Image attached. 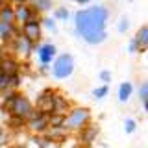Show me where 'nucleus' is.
<instances>
[{
	"label": "nucleus",
	"mask_w": 148,
	"mask_h": 148,
	"mask_svg": "<svg viewBox=\"0 0 148 148\" xmlns=\"http://www.w3.org/2000/svg\"><path fill=\"white\" fill-rule=\"evenodd\" d=\"M106 22H108V9L102 6H95L76 13L78 32L91 45H98L106 39Z\"/></svg>",
	"instance_id": "f257e3e1"
},
{
	"label": "nucleus",
	"mask_w": 148,
	"mask_h": 148,
	"mask_svg": "<svg viewBox=\"0 0 148 148\" xmlns=\"http://www.w3.org/2000/svg\"><path fill=\"white\" fill-rule=\"evenodd\" d=\"M72 71H74V61L69 54L59 56L54 61V76L56 78H67L72 74Z\"/></svg>",
	"instance_id": "f03ea898"
},
{
	"label": "nucleus",
	"mask_w": 148,
	"mask_h": 148,
	"mask_svg": "<svg viewBox=\"0 0 148 148\" xmlns=\"http://www.w3.org/2000/svg\"><path fill=\"white\" fill-rule=\"evenodd\" d=\"M9 108H11L15 117H28L32 113V104L28 102L24 96H15L9 100Z\"/></svg>",
	"instance_id": "7ed1b4c3"
},
{
	"label": "nucleus",
	"mask_w": 148,
	"mask_h": 148,
	"mask_svg": "<svg viewBox=\"0 0 148 148\" xmlns=\"http://www.w3.org/2000/svg\"><path fill=\"white\" fill-rule=\"evenodd\" d=\"M87 120H89V111L85 108H78L69 115V119L65 120V124H67L69 128H82V126L87 124Z\"/></svg>",
	"instance_id": "20e7f679"
},
{
	"label": "nucleus",
	"mask_w": 148,
	"mask_h": 148,
	"mask_svg": "<svg viewBox=\"0 0 148 148\" xmlns=\"http://www.w3.org/2000/svg\"><path fill=\"white\" fill-rule=\"evenodd\" d=\"M54 98H56V96H54L50 91H46V92H43V95L39 96V100H37V108H39L41 113H46V115L52 113L54 108H56Z\"/></svg>",
	"instance_id": "39448f33"
},
{
	"label": "nucleus",
	"mask_w": 148,
	"mask_h": 148,
	"mask_svg": "<svg viewBox=\"0 0 148 148\" xmlns=\"http://www.w3.org/2000/svg\"><path fill=\"white\" fill-rule=\"evenodd\" d=\"M24 35L26 39L30 41V43H34V41H37L41 37V26L37 21H28L24 24Z\"/></svg>",
	"instance_id": "423d86ee"
},
{
	"label": "nucleus",
	"mask_w": 148,
	"mask_h": 148,
	"mask_svg": "<svg viewBox=\"0 0 148 148\" xmlns=\"http://www.w3.org/2000/svg\"><path fill=\"white\" fill-rule=\"evenodd\" d=\"M37 56H39L41 63H50L54 59V56H56V46L54 45H43V46H39Z\"/></svg>",
	"instance_id": "0eeeda50"
},
{
	"label": "nucleus",
	"mask_w": 148,
	"mask_h": 148,
	"mask_svg": "<svg viewBox=\"0 0 148 148\" xmlns=\"http://www.w3.org/2000/svg\"><path fill=\"white\" fill-rule=\"evenodd\" d=\"M0 74L2 76H15L17 74V63L13 59H2L0 61Z\"/></svg>",
	"instance_id": "6e6552de"
},
{
	"label": "nucleus",
	"mask_w": 148,
	"mask_h": 148,
	"mask_svg": "<svg viewBox=\"0 0 148 148\" xmlns=\"http://www.w3.org/2000/svg\"><path fill=\"white\" fill-rule=\"evenodd\" d=\"M135 41H137V46H139V48H143V50L146 48V46H148V26H143L141 30H139Z\"/></svg>",
	"instance_id": "1a4fd4ad"
},
{
	"label": "nucleus",
	"mask_w": 148,
	"mask_h": 148,
	"mask_svg": "<svg viewBox=\"0 0 148 148\" xmlns=\"http://www.w3.org/2000/svg\"><path fill=\"white\" fill-rule=\"evenodd\" d=\"M130 96H132V83H122L120 85V89H119V100L120 102H126Z\"/></svg>",
	"instance_id": "9d476101"
},
{
	"label": "nucleus",
	"mask_w": 148,
	"mask_h": 148,
	"mask_svg": "<svg viewBox=\"0 0 148 148\" xmlns=\"http://www.w3.org/2000/svg\"><path fill=\"white\" fill-rule=\"evenodd\" d=\"M15 18L28 22V21H32V11H30L28 8H18L17 11H15Z\"/></svg>",
	"instance_id": "9b49d317"
},
{
	"label": "nucleus",
	"mask_w": 148,
	"mask_h": 148,
	"mask_svg": "<svg viewBox=\"0 0 148 148\" xmlns=\"http://www.w3.org/2000/svg\"><path fill=\"white\" fill-rule=\"evenodd\" d=\"M13 17H15V13H13L11 8H4L2 9V21L4 22H8V24H9V22L13 21Z\"/></svg>",
	"instance_id": "f8f14e48"
},
{
	"label": "nucleus",
	"mask_w": 148,
	"mask_h": 148,
	"mask_svg": "<svg viewBox=\"0 0 148 148\" xmlns=\"http://www.w3.org/2000/svg\"><path fill=\"white\" fill-rule=\"evenodd\" d=\"M54 104H56L54 111H63L65 108H67V102H65L63 96H56V98H54Z\"/></svg>",
	"instance_id": "ddd939ff"
},
{
	"label": "nucleus",
	"mask_w": 148,
	"mask_h": 148,
	"mask_svg": "<svg viewBox=\"0 0 148 148\" xmlns=\"http://www.w3.org/2000/svg\"><path fill=\"white\" fill-rule=\"evenodd\" d=\"M46 122H48V119H46V115H45V117H41L39 120H34V122H32V128L34 130H43L46 126Z\"/></svg>",
	"instance_id": "4468645a"
},
{
	"label": "nucleus",
	"mask_w": 148,
	"mask_h": 148,
	"mask_svg": "<svg viewBox=\"0 0 148 148\" xmlns=\"http://www.w3.org/2000/svg\"><path fill=\"white\" fill-rule=\"evenodd\" d=\"M124 128H126V133H133V132H135V122H133L132 119H126Z\"/></svg>",
	"instance_id": "2eb2a0df"
},
{
	"label": "nucleus",
	"mask_w": 148,
	"mask_h": 148,
	"mask_svg": "<svg viewBox=\"0 0 148 148\" xmlns=\"http://www.w3.org/2000/svg\"><path fill=\"white\" fill-rule=\"evenodd\" d=\"M106 95H108V87H98V89H96L95 91V96H96V98H102V96H106Z\"/></svg>",
	"instance_id": "dca6fc26"
},
{
	"label": "nucleus",
	"mask_w": 148,
	"mask_h": 148,
	"mask_svg": "<svg viewBox=\"0 0 148 148\" xmlns=\"http://www.w3.org/2000/svg\"><path fill=\"white\" fill-rule=\"evenodd\" d=\"M35 4H37V8H39V9L50 8V0H35Z\"/></svg>",
	"instance_id": "f3484780"
},
{
	"label": "nucleus",
	"mask_w": 148,
	"mask_h": 148,
	"mask_svg": "<svg viewBox=\"0 0 148 148\" xmlns=\"http://www.w3.org/2000/svg\"><path fill=\"white\" fill-rule=\"evenodd\" d=\"M95 132H96V128H95V126H91L89 130H87V132H85V141H91V139L95 137Z\"/></svg>",
	"instance_id": "a211bd4d"
},
{
	"label": "nucleus",
	"mask_w": 148,
	"mask_h": 148,
	"mask_svg": "<svg viewBox=\"0 0 148 148\" xmlns=\"http://www.w3.org/2000/svg\"><path fill=\"white\" fill-rule=\"evenodd\" d=\"M50 122H52L54 126H59V124H63L65 120H63V117H61V115H56V117H54V120H50Z\"/></svg>",
	"instance_id": "6ab92c4d"
},
{
	"label": "nucleus",
	"mask_w": 148,
	"mask_h": 148,
	"mask_svg": "<svg viewBox=\"0 0 148 148\" xmlns=\"http://www.w3.org/2000/svg\"><path fill=\"white\" fill-rule=\"evenodd\" d=\"M56 17H58V18H67V17H69V13L65 11V9H58V13H56Z\"/></svg>",
	"instance_id": "aec40b11"
},
{
	"label": "nucleus",
	"mask_w": 148,
	"mask_h": 148,
	"mask_svg": "<svg viewBox=\"0 0 148 148\" xmlns=\"http://www.w3.org/2000/svg\"><path fill=\"white\" fill-rule=\"evenodd\" d=\"M45 24H46V26H48V28H50V30H52V32L56 30V26H54V22H52V21H50V18H46V21H45Z\"/></svg>",
	"instance_id": "412c9836"
},
{
	"label": "nucleus",
	"mask_w": 148,
	"mask_h": 148,
	"mask_svg": "<svg viewBox=\"0 0 148 148\" xmlns=\"http://www.w3.org/2000/svg\"><path fill=\"white\" fill-rule=\"evenodd\" d=\"M120 32H124V30H126V28H128V21H124V18H122V21H120Z\"/></svg>",
	"instance_id": "4be33fe9"
},
{
	"label": "nucleus",
	"mask_w": 148,
	"mask_h": 148,
	"mask_svg": "<svg viewBox=\"0 0 148 148\" xmlns=\"http://www.w3.org/2000/svg\"><path fill=\"white\" fill-rule=\"evenodd\" d=\"M100 78H102V80H104V82H109V80H111V76H109V72H106V71H104V72H102V76H100Z\"/></svg>",
	"instance_id": "5701e85b"
},
{
	"label": "nucleus",
	"mask_w": 148,
	"mask_h": 148,
	"mask_svg": "<svg viewBox=\"0 0 148 148\" xmlns=\"http://www.w3.org/2000/svg\"><path fill=\"white\" fill-rule=\"evenodd\" d=\"M145 108H146V111H148V98L145 100Z\"/></svg>",
	"instance_id": "b1692460"
},
{
	"label": "nucleus",
	"mask_w": 148,
	"mask_h": 148,
	"mask_svg": "<svg viewBox=\"0 0 148 148\" xmlns=\"http://www.w3.org/2000/svg\"><path fill=\"white\" fill-rule=\"evenodd\" d=\"M76 2H82V4H85V2H89V0H76Z\"/></svg>",
	"instance_id": "393cba45"
},
{
	"label": "nucleus",
	"mask_w": 148,
	"mask_h": 148,
	"mask_svg": "<svg viewBox=\"0 0 148 148\" xmlns=\"http://www.w3.org/2000/svg\"><path fill=\"white\" fill-rule=\"evenodd\" d=\"M18 2H24V0H18Z\"/></svg>",
	"instance_id": "a878e982"
}]
</instances>
